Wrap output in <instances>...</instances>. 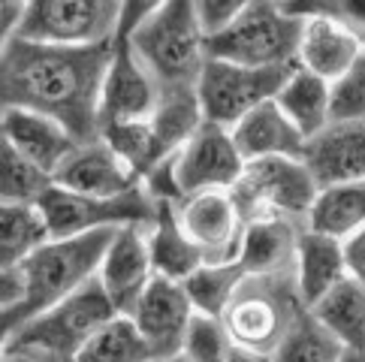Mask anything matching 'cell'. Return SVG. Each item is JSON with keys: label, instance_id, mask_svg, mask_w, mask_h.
Returning <instances> with one entry per match:
<instances>
[{"label": "cell", "instance_id": "19", "mask_svg": "<svg viewBox=\"0 0 365 362\" xmlns=\"http://www.w3.org/2000/svg\"><path fill=\"white\" fill-rule=\"evenodd\" d=\"M293 16L302 19V40H299L296 67L320 76L329 85L341 82L356 63V58L365 51L356 43V36L347 28H341L335 19L317 16V12H293Z\"/></svg>", "mask_w": 365, "mask_h": 362}, {"label": "cell", "instance_id": "24", "mask_svg": "<svg viewBox=\"0 0 365 362\" xmlns=\"http://www.w3.org/2000/svg\"><path fill=\"white\" fill-rule=\"evenodd\" d=\"M308 311L344 351L365 353V284L354 275H347Z\"/></svg>", "mask_w": 365, "mask_h": 362}, {"label": "cell", "instance_id": "25", "mask_svg": "<svg viewBox=\"0 0 365 362\" xmlns=\"http://www.w3.org/2000/svg\"><path fill=\"white\" fill-rule=\"evenodd\" d=\"M275 103L281 106V112L287 118L299 127V133L305 139H314L317 133H323L326 127L335 121L332 85L323 82L320 76L302 70V67H296L290 76H287V82L278 90Z\"/></svg>", "mask_w": 365, "mask_h": 362}, {"label": "cell", "instance_id": "17", "mask_svg": "<svg viewBox=\"0 0 365 362\" xmlns=\"http://www.w3.org/2000/svg\"><path fill=\"white\" fill-rule=\"evenodd\" d=\"M302 160L320 190L365 181V121H332L323 133L308 139Z\"/></svg>", "mask_w": 365, "mask_h": 362}, {"label": "cell", "instance_id": "23", "mask_svg": "<svg viewBox=\"0 0 365 362\" xmlns=\"http://www.w3.org/2000/svg\"><path fill=\"white\" fill-rule=\"evenodd\" d=\"M305 227L290 221H257L247 224L239 263L247 275H278L296 269L299 236Z\"/></svg>", "mask_w": 365, "mask_h": 362}, {"label": "cell", "instance_id": "20", "mask_svg": "<svg viewBox=\"0 0 365 362\" xmlns=\"http://www.w3.org/2000/svg\"><path fill=\"white\" fill-rule=\"evenodd\" d=\"M232 139L242 151V157L247 163L254 160H272V157H293L302 160L308 139L299 133V127L281 112L275 100L257 106L251 115L232 127Z\"/></svg>", "mask_w": 365, "mask_h": 362}, {"label": "cell", "instance_id": "21", "mask_svg": "<svg viewBox=\"0 0 365 362\" xmlns=\"http://www.w3.org/2000/svg\"><path fill=\"white\" fill-rule=\"evenodd\" d=\"M350 275L344 242L320 236L314 229H302L296 251V284L305 308L317 305L332 287Z\"/></svg>", "mask_w": 365, "mask_h": 362}, {"label": "cell", "instance_id": "26", "mask_svg": "<svg viewBox=\"0 0 365 362\" xmlns=\"http://www.w3.org/2000/svg\"><path fill=\"white\" fill-rule=\"evenodd\" d=\"M305 229L338 242L354 239L359 229H365V181L323 187L305 221Z\"/></svg>", "mask_w": 365, "mask_h": 362}, {"label": "cell", "instance_id": "40", "mask_svg": "<svg viewBox=\"0 0 365 362\" xmlns=\"http://www.w3.org/2000/svg\"><path fill=\"white\" fill-rule=\"evenodd\" d=\"M227 362H275V359H272V353L254 351V347H245V344H232V351H230Z\"/></svg>", "mask_w": 365, "mask_h": 362}, {"label": "cell", "instance_id": "16", "mask_svg": "<svg viewBox=\"0 0 365 362\" xmlns=\"http://www.w3.org/2000/svg\"><path fill=\"white\" fill-rule=\"evenodd\" d=\"M0 139L51 178L82 145L63 124L28 109H0Z\"/></svg>", "mask_w": 365, "mask_h": 362}, {"label": "cell", "instance_id": "7", "mask_svg": "<svg viewBox=\"0 0 365 362\" xmlns=\"http://www.w3.org/2000/svg\"><path fill=\"white\" fill-rule=\"evenodd\" d=\"M320 185L311 175L305 160L272 157L245 166L239 185L232 187L239 209L247 224L257 221H290L305 227Z\"/></svg>", "mask_w": 365, "mask_h": 362}, {"label": "cell", "instance_id": "32", "mask_svg": "<svg viewBox=\"0 0 365 362\" xmlns=\"http://www.w3.org/2000/svg\"><path fill=\"white\" fill-rule=\"evenodd\" d=\"M344 353H347L344 347L305 308L293 323V329L287 332V338L278 344V351L272 353V359L275 362H341Z\"/></svg>", "mask_w": 365, "mask_h": 362}, {"label": "cell", "instance_id": "27", "mask_svg": "<svg viewBox=\"0 0 365 362\" xmlns=\"http://www.w3.org/2000/svg\"><path fill=\"white\" fill-rule=\"evenodd\" d=\"M51 242L40 205H0V269L21 266Z\"/></svg>", "mask_w": 365, "mask_h": 362}, {"label": "cell", "instance_id": "8", "mask_svg": "<svg viewBox=\"0 0 365 362\" xmlns=\"http://www.w3.org/2000/svg\"><path fill=\"white\" fill-rule=\"evenodd\" d=\"M124 6L118 0H34L16 40L55 48L106 46L121 31Z\"/></svg>", "mask_w": 365, "mask_h": 362}, {"label": "cell", "instance_id": "1", "mask_svg": "<svg viewBox=\"0 0 365 362\" xmlns=\"http://www.w3.org/2000/svg\"><path fill=\"white\" fill-rule=\"evenodd\" d=\"M112 43L91 48H55L24 40L4 43L0 109L40 112L63 124L79 142L100 139Z\"/></svg>", "mask_w": 365, "mask_h": 362}, {"label": "cell", "instance_id": "38", "mask_svg": "<svg viewBox=\"0 0 365 362\" xmlns=\"http://www.w3.org/2000/svg\"><path fill=\"white\" fill-rule=\"evenodd\" d=\"M344 251H347V269L359 284H365V229H359L354 239L344 242Z\"/></svg>", "mask_w": 365, "mask_h": 362}, {"label": "cell", "instance_id": "31", "mask_svg": "<svg viewBox=\"0 0 365 362\" xmlns=\"http://www.w3.org/2000/svg\"><path fill=\"white\" fill-rule=\"evenodd\" d=\"M55 187V178L21 157L16 148L0 145V205H40Z\"/></svg>", "mask_w": 365, "mask_h": 362}, {"label": "cell", "instance_id": "15", "mask_svg": "<svg viewBox=\"0 0 365 362\" xmlns=\"http://www.w3.org/2000/svg\"><path fill=\"white\" fill-rule=\"evenodd\" d=\"M154 278L158 275H154V263H151L148 227L118 229L106 257H103V263H100V272H97L100 287L106 290L115 311L127 317Z\"/></svg>", "mask_w": 365, "mask_h": 362}, {"label": "cell", "instance_id": "42", "mask_svg": "<svg viewBox=\"0 0 365 362\" xmlns=\"http://www.w3.org/2000/svg\"><path fill=\"white\" fill-rule=\"evenodd\" d=\"M154 362H187V359L178 353V356H169V359H154Z\"/></svg>", "mask_w": 365, "mask_h": 362}, {"label": "cell", "instance_id": "28", "mask_svg": "<svg viewBox=\"0 0 365 362\" xmlns=\"http://www.w3.org/2000/svg\"><path fill=\"white\" fill-rule=\"evenodd\" d=\"M103 142H109L112 151L130 166V172L139 178V185L145 181L160 163L173 160L166 157L160 142H158V133L151 127V118L148 121H127V124H112V127H103L100 133Z\"/></svg>", "mask_w": 365, "mask_h": 362}, {"label": "cell", "instance_id": "33", "mask_svg": "<svg viewBox=\"0 0 365 362\" xmlns=\"http://www.w3.org/2000/svg\"><path fill=\"white\" fill-rule=\"evenodd\" d=\"M232 344L236 341H232L224 317L193 314L185 344H181V356L187 362H227Z\"/></svg>", "mask_w": 365, "mask_h": 362}, {"label": "cell", "instance_id": "3", "mask_svg": "<svg viewBox=\"0 0 365 362\" xmlns=\"http://www.w3.org/2000/svg\"><path fill=\"white\" fill-rule=\"evenodd\" d=\"M115 232L118 229L88 232V236H73V239H51L28 263H21L28 296H24V305L16 314L0 320V335L6 338V335L21 329L28 320L40 317L48 308H55L58 302L70 299L73 293H79L88 284H94Z\"/></svg>", "mask_w": 365, "mask_h": 362}, {"label": "cell", "instance_id": "9", "mask_svg": "<svg viewBox=\"0 0 365 362\" xmlns=\"http://www.w3.org/2000/svg\"><path fill=\"white\" fill-rule=\"evenodd\" d=\"M40 209L48 221L51 239H73L103 229L151 227L158 202L142 185L121 197H82L63 187H51L40 200Z\"/></svg>", "mask_w": 365, "mask_h": 362}, {"label": "cell", "instance_id": "10", "mask_svg": "<svg viewBox=\"0 0 365 362\" xmlns=\"http://www.w3.org/2000/svg\"><path fill=\"white\" fill-rule=\"evenodd\" d=\"M293 70L296 67L254 70V67H239V63L208 58L202 79L197 85V97H200L205 121L232 130L245 115H251L257 106L275 100Z\"/></svg>", "mask_w": 365, "mask_h": 362}, {"label": "cell", "instance_id": "36", "mask_svg": "<svg viewBox=\"0 0 365 362\" xmlns=\"http://www.w3.org/2000/svg\"><path fill=\"white\" fill-rule=\"evenodd\" d=\"M193 9H197V21L205 33V40H215L239 19V12L245 9V0H193Z\"/></svg>", "mask_w": 365, "mask_h": 362}, {"label": "cell", "instance_id": "14", "mask_svg": "<svg viewBox=\"0 0 365 362\" xmlns=\"http://www.w3.org/2000/svg\"><path fill=\"white\" fill-rule=\"evenodd\" d=\"M193 314L197 308H193L185 284L154 278L127 317L133 320V326L151 347L154 359H169L181 353Z\"/></svg>", "mask_w": 365, "mask_h": 362}, {"label": "cell", "instance_id": "5", "mask_svg": "<svg viewBox=\"0 0 365 362\" xmlns=\"http://www.w3.org/2000/svg\"><path fill=\"white\" fill-rule=\"evenodd\" d=\"M302 311L305 302L299 296L296 269L278 275H247L232 296L224 323L236 344L275 353Z\"/></svg>", "mask_w": 365, "mask_h": 362}, {"label": "cell", "instance_id": "2", "mask_svg": "<svg viewBox=\"0 0 365 362\" xmlns=\"http://www.w3.org/2000/svg\"><path fill=\"white\" fill-rule=\"evenodd\" d=\"M130 43L160 94L197 90L208 63V40L197 21L193 0L127 4Z\"/></svg>", "mask_w": 365, "mask_h": 362}, {"label": "cell", "instance_id": "4", "mask_svg": "<svg viewBox=\"0 0 365 362\" xmlns=\"http://www.w3.org/2000/svg\"><path fill=\"white\" fill-rule=\"evenodd\" d=\"M299 40L302 19L293 16L287 4L251 0L224 33L208 40V58L254 70L296 67Z\"/></svg>", "mask_w": 365, "mask_h": 362}, {"label": "cell", "instance_id": "13", "mask_svg": "<svg viewBox=\"0 0 365 362\" xmlns=\"http://www.w3.org/2000/svg\"><path fill=\"white\" fill-rule=\"evenodd\" d=\"M247 160L227 127L205 121L193 139L175 154V178L185 197L202 190H232Z\"/></svg>", "mask_w": 365, "mask_h": 362}, {"label": "cell", "instance_id": "34", "mask_svg": "<svg viewBox=\"0 0 365 362\" xmlns=\"http://www.w3.org/2000/svg\"><path fill=\"white\" fill-rule=\"evenodd\" d=\"M332 115L335 121H365V51L344 79L332 85Z\"/></svg>", "mask_w": 365, "mask_h": 362}, {"label": "cell", "instance_id": "29", "mask_svg": "<svg viewBox=\"0 0 365 362\" xmlns=\"http://www.w3.org/2000/svg\"><path fill=\"white\" fill-rule=\"evenodd\" d=\"M245 278H247V272L242 269L239 260L236 263H205L185 281V290L190 296L193 308H197V314L224 317Z\"/></svg>", "mask_w": 365, "mask_h": 362}, {"label": "cell", "instance_id": "37", "mask_svg": "<svg viewBox=\"0 0 365 362\" xmlns=\"http://www.w3.org/2000/svg\"><path fill=\"white\" fill-rule=\"evenodd\" d=\"M24 12H28V4H21V0H6V4H0V46L16 40V33L24 21Z\"/></svg>", "mask_w": 365, "mask_h": 362}, {"label": "cell", "instance_id": "12", "mask_svg": "<svg viewBox=\"0 0 365 362\" xmlns=\"http://www.w3.org/2000/svg\"><path fill=\"white\" fill-rule=\"evenodd\" d=\"M181 227L202 251L205 263H236L247 221L232 190H202L178 202Z\"/></svg>", "mask_w": 365, "mask_h": 362}, {"label": "cell", "instance_id": "22", "mask_svg": "<svg viewBox=\"0 0 365 362\" xmlns=\"http://www.w3.org/2000/svg\"><path fill=\"white\" fill-rule=\"evenodd\" d=\"M148 244H151V263L154 275L166 281L185 284L193 272L205 266L202 251L193 244V239L181 227L178 205L158 202V214L148 227Z\"/></svg>", "mask_w": 365, "mask_h": 362}, {"label": "cell", "instance_id": "30", "mask_svg": "<svg viewBox=\"0 0 365 362\" xmlns=\"http://www.w3.org/2000/svg\"><path fill=\"white\" fill-rule=\"evenodd\" d=\"M73 362H154V353L133 326V320L115 317L82 347V353Z\"/></svg>", "mask_w": 365, "mask_h": 362}, {"label": "cell", "instance_id": "11", "mask_svg": "<svg viewBox=\"0 0 365 362\" xmlns=\"http://www.w3.org/2000/svg\"><path fill=\"white\" fill-rule=\"evenodd\" d=\"M160 103V88L151 79L145 63L139 61L133 43H130V12L124 6L121 31L112 43V61L103 85V115H100V133L103 127L127 124V121H148Z\"/></svg>", "mask_w": 365, "mask_h": 362}, {"label": "cell", "instance_id": "6", "mask_svg": "<svg viewBox=\"0 0 365 362\" xmlns=\"http://www.w3.org/2000/svg\"><path fill=\"white\" fill-rule=\"evenodd\" d=\"M115 317L121 314L115 311L100 281H94L79 293H73L70 299L58 302L55 308H48L40 317L28 320L21 329L6 335L4 347H28V351L48 353L61 362H73L82 353V347Z\"/></svg>", "mask_w": 365, "mask_h": 362}, {"label": "cell", "instance_id": "41", "mask_svg": "<svg viewBox=\"0 0 365 362\" xmlns=\"http://www.w3.org/2000/svg\"><path fill=\"white\" fill-rule=\"evenodd\" d=\"M341 362H365V353H354V351H347L341 356Z\"/></svg>", "mask_w": 365, "mask_h": 362}, {"label": "cell", "instance_id": "18", "mask_svg": "<svg viewBox=\"0 0 365 362\" xmlns=\"http://www.w3.org/2000/svg\"><path fill=\"white\" fill-rule=\"evenodd\" d=\"M55 187L82 197H121L139 187V178L112 151L109 142H82L55 175Z\"/></svg>", "mask_w": 365, "mask_h": 362}, {"label": "cell", "instance_id": "39", "mask_svg": "<svg viewBox=\"0 0 365 362\" xmlns=\"http://www.w3.org/2000/svg\"><path fill=\"white\" fill-rule=\"evenodd\" d=\"M0 362H61V359L40 353V351H28V347H4L0 351Z\"/></svg>", "mask_w": 365, "mask_h": 362}, {"label": "cell", "instance_id": "35", "mask_svg": "<svg viewBox=\"0 0 365 362\" xmlns=\"http://www.w3.org/2000/svg\"><path fill=\"white\" fill-rule=\"evenodd\" d=\"M293 12H317V16L335 19L341 28L356 36V43L365 48V0H311V4H296L287 0Z\"/></svg>", "mask_w": 365, "mask_h": 362}]
</instances>
